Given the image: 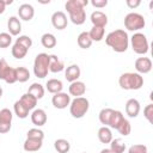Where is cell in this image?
I'll list each match as a JSON object with an SVG mask.
<instances>
[{"mask_svg":"<svg viewBox=\"0 0 153 153\" xmlns=\"http://www.w3.org/2000/svg\"><path fill=\"white\" fill-rule=\"evenodd\" d=\"M88 5V0H68L65 4V8L69 14V19L75 25H81L86 20L85 6Z\"/></svg>","mask_w":153,"mask_h":153,"instance_id":"6da1fadb","label":"cell"},{"mask_svg":"<svg viewBox=\"0 0 153 153\" xmlns=\"http://www.w3.org/2000/svg\"><path fill=\"white\" fill-rule=\"evenodd\" d=\"M105 43L116 53H124L129 45V37L127 31L117 29L111 31L105 37Z\"/></svg>","mask_w":153,"mask_h":153,"instance_id":"7a4b0ae2","label":"cell"},{"mask_svg":"<svg viewBox=\"0 0 153 153\" xmlns=\"http://www.w3.org/2000/svg\"><path fill=\"white\" fill-rule=\"evenodd\" d=\"M118 84L123 90H140L143 86V76L139 73L127 72L121 74Z\"/></svg>","mask_w":153,"mask_h":153,"instance_id":"3957f363","label":"cell"},{"mask_svg":"<svg viewBox=\"0 0 153 153\" xmlns=\"http://www.w3.org/2000/svg\"><path fill=\"white\" fill-rule=\"evenodd\" d=\"M49 60L50 55L45 53H39L33 61V74L39 79H44L49 72Z\"/></svg>","mask_w":153,"mask_h":153,"instance_id":"277c9868","label":"cell"},{"mask_svg":"<svg viewBox=\"0 0 153 153\" xmlns=\"http://www.w3.org/2000/svg\"><path fill=\"white\" fill-rule=\"evenodd\" d=\"M90 109V102L85 97H76L71 100L69 112L74 118H82Z\"/></svg>","mask_w":153,"mask_h":153,"instance_id":"5b68a950","label":"cell"},{"mask_svg":"<svg viewBox=\"0 0 153 153\" xmlns=\"http://www.w3.org/2000/svg\"><path fill=\"white\" fill-rule=\"evenodd\" d=\"M130 44H131V49L134 50V53L139 55H145L149 49L148 39L146 35H143L142 32H135L130 37Z\"/></svg>","mask_w":153,"mask_h":153,"instance_id":"8992f818","label":"cell"},{"mask_svg":"<svg viewBox=\"0 0 153 153\" xmlns=\"http://www.w3.org/2000/svg\"><path fill=\"white\" fill-rule=\"evenodd\" d=\"M146 25V20L142 14L136 12H130L124 17V26L128 31H139L143 29Z\"/></svg>","mask_w":153,"mask_h":153,"instance_id":"52a82bcc","label":"cell"},{"mask_svg":"<svg viewBox=\"0 0 153 153\" xmlns=\"http://www.w3.org/2000/svg\"><path fill=\"white\" fill-rule=\"evenodd\" d=\"M0 79L7 84H14L17 81L16 68L11 67L5 59H0Z\"/></svg>","mask_w":153,"mask_h":153,"instance_id":"ba28073f","label":"cell"},{"mask_svg":"<svg viewBox=\"0 0 153 153\" xmlns=\"http://www.w3.org/2000/svg\"><path fill=\"white\" fill-rule=\"evenodd\" d=\"M13 114L10 109L4 108L0 110V134H6L11 130Z\"/></svg>","mask_w":153,"mask_h":153,"instance_id":"9c48e42d","label":"cell"},{"mask_svg":"<svg viewBox=\"0 0 153 153\" xmlns=\"http://www.w3.org/2000/svg\"><path fill=\"white\" fill-rule=\"evenodd\" d=\"M51 103L56 109H66L71 104V96L65 92L55 93L51 98Z\"/></svg>","mask_w":153,"mask_h":153,"instance_id":"30bf717a","label":"cell"},{"mask_svg":"<svg viewBox=\"0 0 153 153\" xmlns=\"http://www.w3.org/2000/svg\"><path fill=\"white\" fill-rule=\"evenodd\" d=\"M51 24L55 29L57 30H63L67 27V24H68V19H67V16L65 12L62 11H56L53 13L51 16Z\"/></svg>","mask_w":153,"mask_h":153,"instance_id":"8fae6325","label":"cell"},{"mask_svg":"<svg viewBox=\"0 0 153 153\" xmlns=\"http://www.w3.org/2000/svg\"><path fill=\"white\" fill-rule=\"evenodd\" d=\"M135 69L139 74H146L149 73L152 69V61L149 57H139L135 60Z\"/></svg>","mask_w":153,"mask_h":153,"instance_id":"7c38bea8","label":"cell"},{"mask_svg":"<svg viewBox=\"0 0 153 153\" xmlns=\"http://www.w3.org/2000/svg\"><path fill=\"white\" fill-rule=\"evenodd\" d=\"M18 16L24 22H30L35 16V8L30 4H22L18 7Z\"/></svg>","mask_w":153,"mask_h":153,"instance_id":"4fadbf2b","label":"cell"},{"mask_svg":"<svg viewBox=\"0 0 153 153\" xmlns=\"http://www.w3.org/2000/svg\"><path fill=\"white\" fill-rule=\"evenodd\" d=\"M140 109L141 108H140V103H139L137 99L130 98V99L127 100V103H126V114L129 117H131V118L137 117V115L140 114Z\"/></svg>","mask_w":153,"mask_h":153,"instance_id":"5bb4252c","label":"cell"},{"mask_svg":"<svg viewBox=\"0 0 153 153\" xmlns=\"http://www.w3.org/2000/svg\"><path fill=\"white\" fill-rule=\"evenodd\" d=\"M7 30L11 36H18L22 31V23L18 17L12 16L7 20Z\"/></svg>","mask_w":153,"mask_h":153,"instance_id":"9a60e30c","label":"cell"},{"mask_svg":"<svg viewBox=\"0 0 153 153\" xmlns=\"http://www.w3.org/2000/svg\"><path fill=\"white\" fill-rule=\"evenodd\" d=\"M68 91H69V96H74L75 98L76 97H82L86 92V86L82 81L76 80V81L71 82V85L68 87Z\"/></svg>","mask_w":153,"mask_h":153,"instance_id":"2e32d148","label":"cell"},{"mask_svg":"<svg viewBox=\"0 0 153 153\" xmlns=\"http://www.w3.org/2000/svg\"><path fill=\"white\" fill-rule=\"evenodd\" d=\"M91 23L93 26H102L105 27L108 24V16L102 11H93L91 13Z\"/></svg>","mask_w":153,"mask_h":153,"instance_id":"e0dca14e","label":"cell"},{"mask_svg":"<svg viewBox=\"0 0 153 153\" xmlns=\"http://www.w3.org/2000/svg\"><path fill=\"white\" fill-rule=\"evenodd\" d=\"M47 120H48V117L43 109H35L31 114V122L37 127L44 126L47 123Z\"/></svg>","mask_w":153,"mask_h":153,"instance_id":"ac0fdd59","label":"cell"},{"mask_svg":"<svg viewBox=\"0 0 153 153\" xmlns=\"http://www.w3.org/2000/svg\"><path fill=\"white\" fill-rule=\"evenodd\" d=\"M80 74H81V71H80V67L78 65H71L65 71V78L69 82L76 81L80 78Z\"/></svg>","mask_w":153,"mask_h":153,"instance_id":"d6986e66","label":"cell"},{"mask_svg":"<svg viewBox=\"0 0 153 153\" xmlns=\"http://www.w3.org/2000/svg\"><path fill=\"white\" fill-rule=\"evenodd\" d=\"M43 146V141L42 140H36V139H29L26 137V140L24 141V145H23V148L25 152H37L42 148Z\"/></svg>","mask_w":153,"mask_h":153,"instance_id":"ffe728a7","label":"cell"},{"mask_svg":"<svg viewBox=\"0 0 153 153\" xmlns=\"http://www.w3.org/2000/svg\"><path fill=\"white\" fill-rule=\"evenodd\" d=\"M65 69V63L62 60H60L56 55H50L49 60V72L51 73H59Z\"/></svg>","mask_w":153,"mask_h":153,"instance_id":"44dd1931","label":"cell"},{"mask_svg":"<svg viewBox=\"0 0 153 153\" xmlns=\"http://www.w3.org/2000/svg\"><path fill=\"white\" fill-rule=\"evenodd\" d=\"M45 88L48 90L49 93H59V92H62V88H63V84L61 80L59 79H49L45 84Z\"/></svg>","mask_w":153,"mask_h":153,"instance_id":"7402d4cb","label":"cell"},{"mask_svg":"<svg viewBox=\"0 0 153 153\" xmlns=\"http://www.w3.org/2000/svg\"><path fill=\"white\" fill-rule=\"evenodd\" d=\"M98 139L102 143H110L111 140H112V133H111V129L106 126H103L98 129Z\"/></svg>","mask_w":153,"mask_h":153,"instance_id":"603a6c76","label":"cell"},{"mask_svg":"<svg viewBox=\"0 0 153 153\" xmlns=\"http://www.w3.org/2000/svg\"><path fill=\"white\" fill-rule=\"evenodd\" d=\"M76 42H78V45L81 49H88L92 45V39L90 38V35H88L87 31L80 32L79 36H78V38H76Z\"/></svg>","mask_w":153,"mask_h":153,"instance_id":"cb8c5ba5","label":"cell"},{"mask_svg":"<svg viewBox=\"0 0 153 153\" xmlns=\"http://www.w3.org/2000/svg\"><path fill=\"white\" fill-rule=\"evenodd\" d=\"M41 43H42V45H43L44 48L51 49V48H54V47L56 45L57 41H56V37H55L53 33L45 32V33H43L42 37H41Z\"/></svg>","mask_w":153,"mask_h":153,"instance_id":"d4e9b609","label":"cell"},{"mask_svg":"<svg viewBox=\"0 0 153 153\" xmlns=\"http://www.w3.org/2000/svg\"><path fill=\"white\" fill-rule=\"evenodd\" d=\"M104 33H105V29L102 26H92V29L88 31L90 38L92 39V42H100L104 38Z\"/></svg>","mask_w":153,"mask_h":153,"instance_id":"484cf974","label":"cell"},{"mask_svg":"<svg viewBox=\"0 0 153 153\" xmlns=\"http://www.w3.org/2000/svg\"><path fill=\"white\" fill-rule=\"evenodd\" d=\"M27 93L31 94V96H33V97L38 100V99L43 98V96H44V87H43L41 84H38V82H33V84H31V86L29 87Z\"/></svg>","mask_w":153,"mask_h":153,"instance_id":"4316f807","label":"cell"},{"mask_svg":"<svg viewBox=\"0 0 153 153\" xmlns=\"http://www.w3.org/2000/svg\"><path fill=\"white\" fill-rule=\"evenodd\" d=\"M54 148L57 153H68L71 149V143L66 139H57L54 142Z\"/></svg>","mask_w":153,"mask_h":153,"instance_id":"83f0119b","label":"cell"},{"mask_svg":"<svg viewBox=\"0 0 153 153\" xmlns=\"http://www.w3.org/2000/svg\"><path fill=\"white\" fill-rule=\"evenodd\" d=\"M13 111L17 115V117H19V118H26L29 116V109L20 100H17L13 104Z\"/></svg>","mask_w":153,"mask_h":153,"instance_id":"f1b7e54d","label":"cell"},{"mask_svg":"<svg viewBox=\"0 0 153 153\" xmlns=\"http://www.w3.org/2000/svg\"><path fill=\"white\" fill-rule=\"evenodd\" d=\"M27 109H29V111H31V110H35V108H36V105H37V99L33 97V96H31V94H29L27 92L25 93V94H23L22 97H20V99H19Z\"/></svg>","mask_w":153,"mask_h":153,"instance_id":"f546056e","label":"cell"},{"mask_svg":"<svg viewBox=\"0 0 153 153\" xmlns=\"http://www.w3.org/2000/svg\"><path fill=\"white\" fill-rule=\"evenodd\" d=\"M124 116L121 111L118 110H114L112 111V115L110 117V121H109V128H112V129H117V127L120 126V123L123 121Z\"/></svg>","mask_w":153,"mask_h":153,"instance_id":"4dcf8cb0","label":"cell"},{"mask_svg":"<svg viewBox=\"0 0 153 153\" xmlns=\"http://www.w3.org/2000/svg\"><path fill=\"white\" fill-rule=\"evenodd\" d=\"M27 51H29V50H27L26 48H24L23 45L18 44V43H14V44H13V47H12V49H11L12 56H13L14 59H18V60L24 59V57L26 56Z\"/></svg>","mask_w":153,"mask_h":153,"instance_id":"1f68e13d","label":"cell"},{"mask_svg":"<svg viewBox=\"0 0 153 153\" xmlns=\"http://www.w3.org/2000/svg\"><path fill=\"white\" fill-rule=\"evenodd\" d=\"M126 148V143L122 139H112L110 142V149L112 153H124Z\"/></svg>","mask_w":153,"mask_h":153,"instance_id":"d6a6232c","label":"cell"},{"mask_svg":"<svg viewBox=\"0 0 153 153\" xmlns=\"http://www.w3.org/2000/svg\"><path fill=\"white\" fill-rule=\"evenodd\" d=\"M112 111L114 109L111 108H104L99 111V115H98V118H99V122L106 127H109V121H110V117L112 115Z\"/></svg>","mask_w":153,"mask_h":153,"instance_id":"836d02e7","label":"cell"},{"mask_svg":"<svg viewBox=\"0 0 153 153\" xmlns=\"http://www.w3.org/2000/svg\"><path fill=\"white\" fill-rule=\"evenodd\" d=\"M16 78L19 82H25L30 79V72L26 67H17L16 68Z\"/></svg>","mask_w":153,"mask_h":153,"instance_id":"e575fe53","label":"cell"},{"mask_svg":"<svg viewBox=\"0 0 153 153\" xmlns=\"http://www.w3.org/2000/svg\"><path fill=\"white\" fill-rule=\"evenodd\" d=\"M116 130H118V133H120L121 135L127 136V135H129L130 131H131V126H130V123H129V121H128L127 118H123V121L120 123V126L117 127Z\"/></svg>","mask_w":153,"mask_h":153,"instance_id":"d590c367","label":"cell"},{"mask_svg":"<svg viewBox=\"0 0 153 153\" xmlns=\"http://www.w3.org/2000/svg\"><path fill=\"white\" fill-rule=\"evenodd\" d=\"M26 137H29V139H36V140H42L43 141L44 133H43V130H41L38 128H31V129L27 130Z\"/></svg>","mask_w":153,"mask_h":153,"instance_id":"8d00e7d4","label":"cell"},{"mask_svg":"<svg viewBox=\"0 0 153 153\" xmlns=\"http://www.w3.org/2000/svg\"><path fill=\"white\" fill-rule=\"evenodd\" d=\"M12 43V36L8 32H0V48H8Z\"/></svg>","mask_w":153,"mask_h":153,"instance_id":"74e56055","label":"cell"},{"mask_svg":"<svg viewBox=\"0 0 153 153\" xmlns=\"http://www.w3.org/2000/svg\"><path fill=\"white\" fill-rule=\"evenodd\" d=\"M16 43L23 45L24 48H26V49L29 50V49L31 48V45H32V39H31V37H29V36H26V35H22V36H19V37L16 39Z\"/></svg>","mask_w":153,"mask_h":153,"instance_id":"f35d334b","label":"cell"},{"mask_svg":"<svg viewBox=\"0 0 153 153\" xmlns=\"http://www.w3.org/2000/svg\"><path fill=\"white\" fill-rule=\"evenodd\" d=\"M128 153H147V146L142 143H136L129 147Z\"/></svg>","mask_w":153,"mask_h":153,"instance_id":"ab89813d","label":"cell"},{"mask_svg":"<svg viewBox=\"0 0 153 153\" xmlns=\"http://www.w3.org/2000/svg\"><path fill=\"white\" fill-rule=\"evenodd\" d=\"M143 116L149 123H153V104H148L143 109Z\"/></svg>","mask_w":153,"mask_h":153,"instance_id":"60d3db41","label":"cell"},{"mask_svg":"<svg viewBox=\"0 0 153 153\" xmlns=\"http://www.w3.org/2000/svg\"><path fill=\"white\" fill-rule=\"evenodd\" d=\"M91 5L93 7H97V8H103L108 5V0H92Z\"/></svg>","mask_w":153,"mask_h":153,"instance_id":"b9f144b4","label":"cell"},{"mask_svg":"<svg viewBox=\"0 0 153 153\" xmlns=\"http://www.w3.org/2000/svg\"><path fill=\"white\" fill-rule=\"evenodd\" d=\"M126 4H127V6H128L129 8L133 10V8H136L137 6H140L141 1H140V0H127Z\"/></svg>","mask_w":153,"mask_h":153,"instance_id":"7bdbcfd3","label":"cell"},{"mask_svg":"<svg viewBox=\"0 0 153 153\" xmlns=\"http://www.w3.org/2000/svg\"><path fill=\"white\" fill-rule=\"evenodd\" d=\"M5 8H6V5H5V1H4V0H0V14L5 12Z\"/></svg>","mask_w":153,"mask_h":153,"instance_id":"ee69618b","label":"cell"},{"mask_svg":"<svg viewBox=\"0 0 153 153\" xmlns=\"http://www.w3.org/2000/svg\"><path fill=\"white\" fill-rule=\"evenodd\" d=\"M100 153H112V152H111L110 148H103V149L100 151Z\"/></svg>","mask_w":153,"mask_h":153,"instance_id":"f6af8a7d","label":"cell"},{"mask_svg":"<svg viewBox=\"0 0 153 153\" xmlns=\"http://www.w3.org/2000/svg\"><path fill=\"white\" fill-rule=\"evenodd\" d=\"M13 2V0H7V1H5V5L7 6V5H11Z\"/></svg>","mask_w":153,"mask_h":153,"instance_id":"bcb514c9","label":"cell"},{"mask_svg":"<svg viewBox=\"0 0 153 153\" xmlns=\"http://www.w3.org/2000/svg\"><path fill=\"white\" fill-rule=\"evenodd\" d=\"M2 97V88H1V86H0V98Z\"/></svg>","mask_w":153,"mask_h":153,"instance_id":"7dc6e473","label":"cell"},{"mask_svg":"<svg viewBox=\"0 0 153 153\" xmlns=\"http://www.w3.org/2000/svg\"><path fill=\"white\" fill-rule=\"evenodd\" d=\"M84 153H85V152H84Z\"/></svg>","mask_w":153,"mask_h":153,"instance_id":"c3c4849f","label":"cell"},{"mask_svg":"<svg viewBox=\"0 0 153 153\" xmlns=\"http://www.w3.org/2000/svg\"><path fill=\"white\" fill-rule=\"evenodd\" d=\"M147 153H148V152H147Z\"/></svg>","mask_w":153,"mask_h":153,"instance_id":"681fc988","label":"cell"}]
</instances>
